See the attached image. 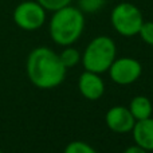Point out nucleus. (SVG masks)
Returning <instances> with one entry per match:
<instances>
[{"mask_svg": "<svg viewBox=\"0 0 153 153\" xmlns=\"http://www.w3.org/2000/svg\"><path fill=\"white\" fill-rule=\"evenodd\" d=\"M26 71L34 86L54 89L65 81L67 69L55 51L48 47H36L27 58Z\"/></svg>", "mask_w": 153, "mask_h": 153, "instance_id": "obj_1", "label": "nucleus"}, {"mask_svg": "<svg viewBox=\"0 0 153 153\" xmlns=\"http://www.w3.org/2000/svg\"><path fill=\"white\" fill-rule=\"evenodd\" d=\"M85 30V15L79 8L73 5L56 10L50 19V36L58 46H71L81 38Z\"/></svg>", "mask_w": 153, "mask_h": 153, "instance_id": "obj_2", "label": "nucleus"}, {"mask_svg": "<svg viewBox=\"0 0 153 153\" xmlns=\"http://www.w3.org/2000/svg\"><path fill=\"white\" fill-rule=\"evenodd\" d=\"M117 58V46L110 36H95L86 46L81 56L85 70L98 74H103L109 70L114 59Z\"/></svg>", "mask_w": 153, "mask_h": 153, "instance_id": "obj_3", "label": "nucleus"}, {"mask_svg": "<svg viewBox=\"0 0 153 153\" xmlns=\"http://www.w3.org/2000/svg\"><path fill=\"white\" fill-rule=\"evenodd\" d=\"M110 23L117 34H120L121 36L130 38L138 35L144 23V16L137 5L122 1L111 10Z\"/></svg>", "mask_w": 153, "mask_h": 153, "instance_id": "obj_4", "label": "nucleus"}, {"mask_svg": "<svg viewBox=\"0 0 153 153\" xmlns=\"http://www.w3.org/2000/svg\"><path fill=\"white\" fill-rule=\"evenodd\" d=\"M47 11L36 0H26L19 3L13 10V22L24 31L39 30L46 22Z\"/></svg>", "mask_w": 153, "mask_h": 153, "instance_id": "obj_5", "label": "nucleus"}, {"mask_svg": "<svg viewBox=\"0 0 153 153\" xmlns=\"http://www.w3.org/2000/svg\"><path fill=\"white\" fill-rule=\"evenodd\" d=\"M110 79L117 85L128 86L137 81L143 74V66L137 59L122 56L116 58L108 70Z\"/></svg>", "mask_w": 153, "mask_h": 153, "instance_id": "obj_6", "label": "nucleus"}, {"mask_svg": "<svg viewBox=\"0 0 153 153\" xmlns=\"http://www.w3.org/2000/svg\"><path fill=\"white\" fill-rule=\"evenodd\" d=\"M106 126L114 133L125 134L132 132L136 124L134 117L132 116L130 110L125 106H113L106 111L105 116Z\"/></svg>", "mask_w": 153, "mask_h": 153, "instance_id": "obj_7", "label": "nucleus"}, {"mask_svg": "<svg viewBox=\"0 0 153 153\" xmlns=\"http://www.w3.org/2000/svg\"><path fill=\"white\" fill-rule=\"evenodd\" d=\"M79 93L89 101H97L105 93V82L101 74L85 70L78 79Z\"/></svg>", "mask_w": 153, "mask_h": 153, "instance_id": "obj_8", "label": "nucleus"}, {"mask_svg": "<svg viewBox=\"0 0 153 153\" xmlns=\"http://www.w3.org/2000/svg\"><path fill=\"white\" fill-rule=\"evenodd\" d=\"M133 140L136 145L141 146L143 149L151 152L153 151V118L140 120L136 121L134 126L132 129Z\"/></svg>", "mask_w": 153, "mask_h": 153, "instance_id": "obj_9", "label": "nucleus"}, {"mask_svg": "<svg viewBox=\"0 0 153 153\" xmlns=\"http://www.w3.org/2000/svg\"><path fill=\"white\" fill-rule=\"evenodd\" d=\"M128 109L130 110L136 121L149 118V117H152L153 113V105L151 100L148 97H144V95H137V97L132 98Z\"/></svg>", "mask_w": 153, "mask_h": 153, "instance_id": "obj_10", "label": "nucleus"}, {"mask_svg": "<svg viewBox=\"0 0 153 153\" xmlns=\"http://www.w3.org/2000/svg\"><path fill=\"white\" fill-rule=\"evenodd\" d=\"M81 56L82 55L79 54V51L71 46H66V48L59 54V58L66 69H70V67H74L75 65H78L81 61Z\"/></svg>", "mask_w": 153, "mask_h": 153, "instance_id": "obj_11", "label": "nucleus"}, {"mask_svg": "<svg viewBox=\"0 0 153 153\" xmlns=\"http://www.w3.org/2000/svg\"><path fill=\"white\" fill-rule=\"evenodd\" d=\"M63 153H97V151L83 141H71L66 145Z\"/></svg>", "mask_w": 153, "mask_h": 153, "instance_id": "obj_12", "label": "nucleus"}, {"mask_svg": "<svg viewBox=\"0 0 153 153\" xmlns=\"http://www.w3.org/2000/svg\"><path fill=\"white\" fill-rule=\"evenodd\" d=\"M79 1V10L86 13H94L103 8L106 4V0H78Z\"/></svg>", "mask_w": 153, "mask_h": 153, "instance_id": "obj_13", "label": "nucleus"}, {"mask_svg": "<svg viewBox=\"0 0 153 153\" xmlns=\"http://www.w3.org/2000/svg\"><path fill=\"white\" fill-rule=\"evenodd\" d=\"M36 1L39 3L46 11H51V12H54V11L61 10V8L71 4L73 0H36Z\"/></svg>", "mask_w": 153, "mask_h": 153, "instance_id": "obj_14", "label": "nucleus"}, {"mask_svg": "<svg viewBox=\"0 0 153 153\" xmlns=\"http://www.w3.org/2000/svg\"><path fill=\"white\" fill-rule=\"evenodd\" d=\"M138 35H140L143 42H145L146 45H149V46H153V20L144 22L140 28Z\"/></svg>", "mask_w": 153, "mask_h": 153, "instance_id": "obj_15", "label": "nucleus"}, {"mask_svg": "<svg viewBox=\"0 0 153 153\" xmlns=\"http://www.w3.org/2000/svg\"><path fill=\"white\" fill-rule=\"evenodd\" d=\"M124 153H148V151L143 149L141 146H138V145H132V146H129V148L125 149Z\"/></svg>", "mask_w": 153, "mask_h": 153, "instance_id": "obj_16", "label": "nucleus"}, {"mask_svg": "<svg viewBox=\"0 0 153 153\" xmlns=\"http://www.w3.org/2000/svg\"><path fill=\"white\" fill-rule=\"evenodd\" d=\"M0 153H3V152H1V151H0Z\"/></svg>", "mask_w": 153, "mask_h": 153, "instance_id": "obj_17", "label": "nucleus"}]
</instances>
